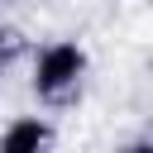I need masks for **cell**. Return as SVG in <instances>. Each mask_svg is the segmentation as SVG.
<instances>
[{
    "instance_id": "cell-1",
    "label": "cell",
    "mask_w": 153,
    "mask_h": 153,
    "mask_svg": "<svg viewBox=\"0 0 153 153\" xmlns=\"http://www.w3.org/2000/svg\"><path fill=\"white\" fill-rule=\"evenodd\" d=\"M86 76V48L72 38H57L48 48H38L33 57V91L43 100H67Z\"/></svg>"
},
{
    "instance_id": "cell-2",
    "label": "cell",
    "mask_w": 153,
    "mask_h": 153,
    "mask_svg": "<svg viewBox=\"0 0 153 153\" xmlns=\"http://www.w3.org/2000/svg\"><path fill=\"white\" fill-rule=\"evenodd\" d=\"M48 143H53V129H48V120H38V115H24V120L5 124V134H0V148H5V153H38V148H48Z\"/></svg>"
},
{
    "instance_id": "cell-3",
    "label": "cell",
    "mask_w": 153,
    "mask_h": 153,
    "mask_svg": "<svg viewBox=\"0 0 153 153\" xmlns=\"http://www.w3.org/2000/svg\"><path fill=\"white\" fill-rule=\"evenodd\" d=\"M29 53V43H24V33L19 29H0V72H10L19 57Z\"/></svg>"
}]
</instances>
